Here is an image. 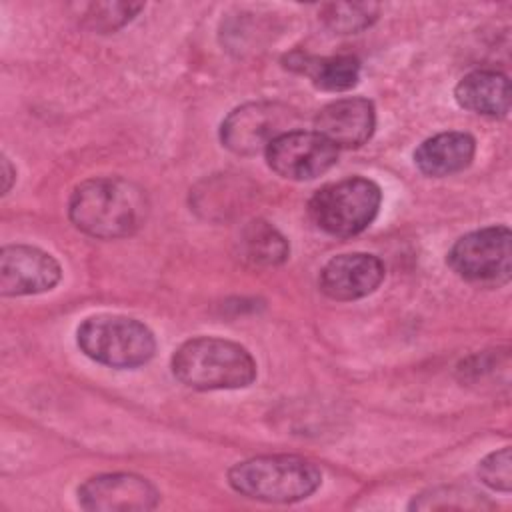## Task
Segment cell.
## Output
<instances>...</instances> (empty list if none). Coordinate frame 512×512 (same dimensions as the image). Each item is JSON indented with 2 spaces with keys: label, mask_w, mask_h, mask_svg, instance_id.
<instances>
[{
  "label": "cell",
  "mask_w": 512,
  "mask_h": 512,
  "mask_svg": "<svg viewBox=\"0 0 512 512\" xmlns=\"http://www.w3.org/2000/svg\"><path fill=\"white\" fill-rule=\"evenodd\" d=\"M144 4L140 2H96L88 4L82 20L84 26L96 32H114L128 24Z\"/></svg>",
  "instance_id": "cell-18"
},
{
  "label": "cell",
  "mask_w": 512,
  "mask_h": 512,
  "mask_svg": "<svg viewBox=\"0 0 512 512\" xmlns=\"http://www.w3.org/2000/svg\"><path fill=\"white\" fill-rule=\"evenodd\" d=\"M2 174H4V188H2V194H8L16 172H14V168H12V164H10V160H8L6 156L2 158Z\"/></svg>",
  "instance_id": "cell-21"
},
{
  "label": "cell",
  "mask_w": 512,
  "mask_h": 512,
  "mask_svg": "<svg viewBox=\"0 0 512 512\" xmlns=\"http://www.w3.org/2000/svg\"><path fill=\"white\" fill-rule=\"evenodd\" d=\"M510 96V80L498 70H474L454 88L458 106L492 118L508 114Z\"/></svg>",
  "instance_id": "cell-14"
},
{
  "label": "cell",
  "mask_w": 512,
  "mask_h": 512,
  "mask_svg": "<svg viewBox=\"0 0 512 512\" xmlns=\"http://www.w3.org/2000/svg\"><path fill=\"white\" fill-rule=\"evenodd\" d=\"M158 500V490L146 478L126 472L92 476L78 488V504L92 512L152 510Z\"/></svg>",
  "instance_id": "cell-10"
},
{
  "label": "cell",
  "mask_w": 512,
  "mask_h": 512,
  "mask_svg": "<svg viewBox=\"0 0 512 512\" xmlns=\"http://www.w3.org/2000/svg\"><path fill=\"white\" fill-rule=\"evenodd\" d=\"M80 350L110 368H138L156 352L152 330L136 318L98 314L86 318L76 332Z\"/></svg>",
  "instance_id": "cell-4"
},
{
  "label": "cell",
  "mask_w": 512,
  "mask_h": 512,
  "mask_svg": "<svg viewBox=\"0 0 512 512\" xmlns=\"http://www.w3.org/2000/svg\"><path fill=\"white\" fill-rule=\"evenodd\" d=\"M448 266L466 282L498 288L512 276V232L508 226H488L464 234L448 252Z\"/></svg>",
  "instance_id": "cell-6"
},
{
  "label": "cell",
  "mask_w": 512,
  "mask_h": 512,
  "mask_svg": "<svg viewBox=\"0 0 512 512\" xmlns=\"http://www.w3.org/2000/svg\"><path fill=\"white\" fill-rule=\"evenodd\" d=\"M384 272L382 260L374 254H338L322 266L318 286L328 298L350 302L372 294L382 284Z\"/></svg>",
  "instance_id": "cell-11"
},
{
  "label": "cell",
  "mask_w": 512,
  "mask_h": 512,
  "mask_svg": "<svg viewBox=\"0 0 512 512\" xmlns=\"http://www.w3.org/2000/svg\"><path fill=\"white\" fill-rule=\"evenodd\" d=\"M490 508L492 504L484 498V494H476L472 490H460L456 486L450 488H436L426 494H420L418 500L410 504L416 510H430V508Z\"/></svg>",
  "instance_id": "cell-19"
},
{
  "label": "cell",
  "mask_w": 512,
  "mask_h": 512,
  "mask_svg": "<svg viewBox=\"0 0 512 512\" xmlns=\"http://www.w3.org/2000/svg\"><path fill=\"white\" fill-rule=\"evenodd\" d=\"M286 68L304 74L320 90L344 92L356 86L360 78V62L354 56H310L304 52H292L284 58Z\"/></svg>",
  "instance_id": "cell-15"
},
{
  "label": "cell",
  "mask_w": 512,
  "mask_h": 512,
  "mask_svg": "<svg viewBox=\"0 0 512 512\" xmlns=\"http://www.w3.org/2000/svg\"><path fill=\"white\" fill-rule=\"evenodd\" d=\"M296 112L280 102H248L234 108L220 126L222 144L240 156H254L290 132Z\"/></svg>",
  "instance_id": "cell-7"
},
{
  "label": "cell",
  "mask_w": 512,
  "mask_h": 512,
  "mask_svg": "<svg viewBox=\"0 0 512 512\" xmlns=\"http://www.w3.org/2000/svg\"><path fill=\"white\" fill-rule=\"evenodd\" d=\"M290 254L288 240L266 220H252L240 232V256L252 266H278Z\"/></svg>",
  "instance_id": "cell-16"
},
{
  "label": "cell",
  "mask_w": 512,
  "mask_h": 512,
  "mask_svg": "<svg viewBox=\"0 0 512 512\" xmlns=\"http://www.w3.org/2000/svg\"><path fill=\"white\" fill-rule=\"evenodd\" d=\"M62 278L56 258L40 248L10 244L0 252V294L30 296L52 290Z\"/></svg>",
  "instance_id": "cell-9"
},
{
  "label": "cell",
  "mask_w": 512,
  "mask_h": 512,
  "mask_svg": "<svg viewBox=\"0 0 512 512\" xmlns=\"http://www.w3.org/2000/svg\"><path fill=\"white\" fill-rule=\"evenodd\" d=\"M378 12V4L370 2H336L322 6L320 18L336 34H356L368 28L378 18Z\"/></svg>",
  "instance_id": "cell-17"
},
{
  "label": "cell",
  "mask_w": 512,
  "mask_h": 512,
  "mask_svg": "<svg viewBox=\"0 0 512 512\" xmlns=\"http://www.w3.org/2000/svg\"><path fill=\"white\" fill-rule=\"evenodd\" d=\"M268 166L286 180H314L338 160V148L316 130H290L264 150Z\"/></svg>",
  "instance_id": "cell-8"
},
{
  "label": "cell",
  "mask_w": 512,
  "mask_h": 512,
  "mask_svg": "<svg viewBox=\"0 0 512 512\" xmlns=\"http://www.w3.org/2000/svg\"><path fill=\"white\" fill-rule=\"evenodd\" d=\"M172 374L194 390H236L256 380V362L238 342L198 336L176 348Z\"/></svg>",
  "instance_id": "cell-2"
},
{
  "label": "cell",
  "mask_w": 512,
  "mask_h": 512,
  "mask_svg": "<svg viewBox=\"0 0 512 512\" xmlns=\"http://www.w3.org/2000/svg\"><path fill=\"white\" fill-rule=\"evenodd\" d=\"M146 192L122 176H98L80 182L68 200L72 224L100 240L132 236L148 216Z\"/></svg>",
  "instance_id": "cell-1"
},
{
  "label": "cell",
  "mask_w": 512,
  "mask_h": 512,
  "mask_svg": "<svg viewBox=\"0 0 512 512\" xmlns=\"http://www.w3.org/2000/svg\"><path fill=\"white\" fill-rule=\"evenodd\" d=\"M476 140L466 132H440L426 138L414 152L418 170L432 178H444L470 166Z\"/></svg>",
  "instance_id": "cell-13"
},
{
  "label": "cell",
  "mask_w": 512,
  "mask_h": 512,
  "mask_svg": "<svg viewBox=\"0 0 512 512\" xmlns=\"http://www.w3.org/2000/svg\"><path fill=\"white\" fill-rule=\"evenodd\" d=\"M478 476L488 488L498 490V492H510V488H512L510 446H504V448L494 450L488 456H484L478 464Z\"/></svg>",
  "instance_id": "cell-20"
},
{
  "label": "cell",
  "mask_w": 512,
  "mask_h": 512,
  "mask_svg": "<svg viewBox=\"0 0 512 512\" xmlns=\"http://www.w3.org/2000/svg\"><path fill=\"white\" fill-rule=\"evenodd\" d=\"M380 202L382 192L376 182L352 176L316 190L308 200V214L326 234L348 238L372 224Z\"/></svg>",
  "instance_id": "cell-5"
},
{
  "label": "cell",
  "mask_w": 512,
  "mask_h": 512,
  "mask_svg": "<svg viewBox=\"0 0 512 512\" xmlns=\"http://www.w3.org/2000/svg\"><path fill=\"white\" fill-rule=\"evenodd\" d=\"M376 126L374 104L368 98H340L314 118V128L336 148H358L366 144Z\"/></svg>",
  "instance_id": "cell-12"
},
{
  "label": "cell",
  "mask_w": 512,
  "mask_h": 512,
  "mask_svg": "<svg viewBox=\"0 0 512 512\" xmlns=\"http://www.w3.org/2000/svg\"><path fill=\"white\" fill-rule=\"evenodd\" d=\"M228 482L246 498L290 504L312 496L322 484V472L302 456L268 454L234 464L228 470Z\"/></svg>",
  "instance_id": "cell-3"
}]
</instances>
